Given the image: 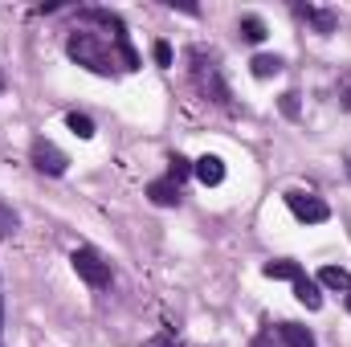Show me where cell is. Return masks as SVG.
<instances>
[{"mask_svg": "<svg viewBox=\"0 0 351 347\" xmlns=\"http://www.w3.org/2000/svg\"><path fill=\"white\" fill-rule=\"evenodd\" d=\"M66 53L78 62V66H86L90 74H102V78H110L119 66L123 70H139V53L131 49V41H127V33H119V37H98V33H90V29H74L70 37H66Z\"/></svg>", "mask_w": 351, "mask_h": 347, "instance_id": "6da1fadb", "label": "cell"}, {"mask_svg": "<svg viewBox=\"0 0 351 347\" xmlns=\"http://www.w3.org/2000/svg\"><path fill=\"white\" fill-rule=\"evenodd\" d=\"M188 62H192V82H196V90H200L208 102H217V106H233V98H229V82H225L221 62H217V53H213V49L192 45Z\"/></svg>", "mask_w": 351, "mask_h": 347, "instance_id": "7a4b0ae2", "label": "cell"}, {"mask_svg": "<svg viewBox=\"0 0 351 347\" xmlns=\"http://www.w3.org/2000/svg\"><path fill=\"white\" fill-rule=\"evenodd\" d=\"M74 270H78V278L86 282V286H94V290H106L110 286V261L102 258L98 250H90V246H82V250H74Z\"/></svg>", "mask_w": 351, "mask_h": 347, "instance_id": "3957f363", "label": "cell"}, {"mask_svg": "<svg viewBox=\"0 0 351 347\" xmlns=\"http://www.w3.org/2000/svg\"><path fill=\"white\" fill-rule=\"evenodd\" d=\"M286 208L298 217V221H306V225H323L327 217H331V208L319 200V196H311V192H286Z\"/></svg>", "mask_w": 351, "mask_h": 347, "instance_id": "277c9868", "label": "cell"}, {"mask_svg": "<svg viewBox=\"0 0 351 347\" xmlns=\"http://www.w3.org/2000/svg\"><path fill=\"white\" fill-rule=\"evenodd\" d=\"M29 156H33V168L37 172H45V176H62L66 172V152L62 147H53L49 139H33V147H29Z\"/></svg>", "mask_w": 351, "mask_h": 347, "instance_id": "5b68a950", "label": "cell"}, {"mask_svg": "<svg viewBox=\"0 0 351 347\" xmlns=\"http://www.w3.org/2000/svg\"><path fill=\"white\" fill-rule=\"evenodd\" d=\"M294 16H302L306 25H315V33H335L339 29V16L331 12V8H315V4H294Z\"/></svg>", "mask_w": 351, "mask_h": 347, "instance_id": "8992f818", "label": "cell"}, {"mask_svg": "<svg viewBox=\"0 0 351 347\" xmlns=\"http://www.w3.org/2000/svg\"><path fill=\"white\" fill-rule=\"evenodd\" d=\"M192 176H196L204 188H217V184L225 180V160H221V156H200V160L192 164Z\"/></svg>", "mask_w": 351, "mask_h": 347, "instance_id": "52a82bcc", "label": "cell"}, {"mask_svg": "<svg viewBox=\"0 0 351 347\" xmlns=\"http://www.w3.org/2000/svg\"><path fill=\"white\" fill-rule=\"evenodd\" d=\"M147 196H152V204H160V208H172V204H180V184L176 180H152L147 184Z\"/></svg>", "mask_w": 351, "mask_h": 347, "instance_id": "ba28073f", "label": "cell"}, {"mask_svg": "<svg viewBox=\"0 0 351 347\" xmlns=\"http://www.w3.org/2000/svg\"><path fill=\"white\" fill-rule=\"evenodd\" d=\"M294 298L306 307V311H319L323 307V294H319V282H311L306 274L302 278H294Z\"/></svg>", "mask_w": 351, "mask_h": 347, "instance_id": "9c48e42d", "label": "cell"}, {"mask_svg": "<svg viewBox=\"0 0 351 347\" xmlns=\"http://www.w3.org/2000/svg\"><path fill=\"white\" fill-rule=\"evenodd\" d=\"M278 335H282L286 347H315V335L306 327H298V323H278Z\"/></svg>", "mask_w": 351, "mask_h": 347, "instance_id": "30bf717a", "label": "cell"}, {"mask_svg": "<svg viewBox=\"0 0 351 347\" xmlns=\"http://www.w3.org/2000/svg\"><path fill=\"white\" fill-rule=\"evenodd\" d=\"M319 282L331 286V290H351V274L343 265H323V270H319Z\"/></svg>", "mask_w": 351, "mask_h": 347, "instance_id": "8fae6325", "label": "cell"}, {"mask_svg": "<svg viewBox=\"0 0 351 347\" xmlns=\"http://www.w3.org/2000/svg\"><path fill=\"white\" fill-rule=\"evenodd\" d=\"M265 278H286V282H294V278H302V265H298V261H265Z\"/></svg>", "mask_w": 351, "mask_h": 347, "instance_id": "7c38bea8", "label": "cell"}, {"mask_svg": "<svg viewBox=\"0 0 351 347\" xmlns=\"http://www.w3.org/2000/svg\"><path fill=\"white\" fill-rule=\"evenodd\" d=\"M250 66H254V78H274V74L282 70V58H278V53H258Z\"/></svg>", "mask_w": 351, "mask_h": 347, "instance_id": "4fadbf2b", "label": "cell"}, {"mask_svg": "<svg viewBox=\"0 0 351 347\" xmlns=\"http://www.w3.org/2000/svg\"><path fill=\"white\" fill-rule=\"evenodd\" d=\"M241 37H245V41H254V45L265 41V21H262V16H254V12H245V16H241Z\"/></svg>", "mask_w": 351, "mask_h": 347, "instance_id": "5bb4252c", "label": "cell"}, {"mask_svg": "<svg viewBox=\"0 0 351 347\" xmlns=\"http://www.w3.org/2000/svg\"><path fill=\"white\" fill-rule=\"evenodd\" d=\"M66 127H70L78 139H90V135H94V119H90V115H78V110L66 115Z\"/></svg>", "mask_w": 351, "mask_h": 347, "instance_id": "9a60e30c", "label": "cell"}, {"mask_svg": "<svg viewBox=\"0 0 351 347\" xmlns=\"http://www.w3.org/2000/svg\"><path fill=\"white\" fill-rule=\"evenodd\" d=\"M188 172H192V164H188L184 156H172V160H168V180H176V184H180Z\"/></svg>", "mask_w": 351, "mask_h": 347, "instance_id": "2e32d148", "label": "cell"}, {"mask_svg": "<svg viewBox=\"0 0 351 347\" xmlns=\"http://www.w3.org/2000/svg\"><path fill=\"white\" fill-rule=\"evenodd\" d=\"M12 229H16V213L8 204H0V237H8Z\"/></svg>", "mask_w": 351, "mask_h": 347, "instance_id": "e0dca14e", "label": "cell"}, {"mask_svg": "<svg viewBox=\"0 0 351 347\" xmlns=\"http://www.w3.org/2000/svg\"><path fill=\"white\" fill-rule=\"evenodd\" d=\"M152 53H156V66H172V45L168 41H156Z\"/></svg>", "mask_w": 351, "mask_h": 347, "instance_id": "ac0fdd59", "label": "cell"}, {"mask_svg": "<svg viewBox=\"0 0 351 347\" xmlns=\"http://www.w3.org/2000/svg\"><path fill=\"white\" fill-rule=\"evenodd\" d=\"M339 102H343V106L351 110V74L343 78V82H339Z\"/></svg>", "mask_w": 351, "mask_h": 347, "instance_id": "d6986e66", "label": "cell"}, {"mask_svg": "<svg viewBox=\"0 0 351 347\" xmlns=\"http://www.w3.org/2000/svg\"><path fill=\"white\" fill-rule=\"evenodd\" d=\"M294 98H298V94H282V110H286V115H298V102H294Z\"/></svg>", "mask_w": 351, "mask_h": 347, "instance_id": "ffe728a7", "label": "cell"}, {"mask_svg": "<svg viewBox=\"0 0 351 347\" xmlns=\"http://www.w3.org/2000/svg\"><path fill=\"white\" fill-rule=\"evenodd\" d=\"M348 311H351V290H348Z\"/></svg>", "mask_w": 351, "mask_h": 347, "instance_id": "44dd1931", "label": "cell"}, {"mask_svg": "<svg viewBox=\"0 0 351 347\" xmlns=\"http://www.w3.org/2000/svg\"><path fill=\"white\" fill-rule=\"evenodd\" d=\"M0 90H4V74H0Z\"/></svg>", "mask_w": 351, "mask_h": 347, "instance_id": "7402d4cb", "label": "cell"}, {"mask_svg": "<svg viewBox=\"0 0 351 347\" xmlns=\"http://www.w3.org/2000/svg\"><path fill=\"white\" fill-rule=\"evenodd\" d=\"M348 172H351V160H348Z\"/></svg>", "mask_w": 351, "mask_h": 347, "instance_id": "603a6c76", "label": "cell"}]
</instances>
